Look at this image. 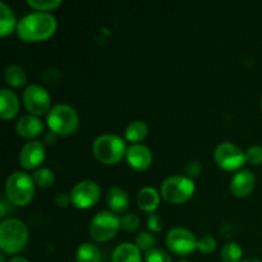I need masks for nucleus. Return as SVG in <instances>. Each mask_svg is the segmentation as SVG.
<instances>
[{
	"mask_svg": "<svg viewBox=\"0 0 262 262\" xmlns=\"http://www.w3.org/2000/svg\"><path fill=\"white\" fill-rule=\"evenodd\" d=\"M56 18L49 12H32L18 20L17 32L22 40L40 41L50 37L56 30Z\"/></svg>",
	"mask_w": 262,
	"mask_h": 262,
	"instance_id": "1",
	"label": "nucleus"
},
{
	"mask_svg": "<svg viewBox=\"0 0 262 262\" xmlns=\"http://www.w3.org/2000/svg\"><path fill=\"white\" fill-rule=\"evenodd\" d=\"M28 241V228L18 217H8L0 223V248L3 252L17 253Z\"/></svg>",
	"mask_w": 262,
	"mask_h": 262,
	"instance_id": "2",
	"label": "nucleus"
},
{
	"mask_svg": "<svg viewBox=\"0 0 262 262\" xmlns=\"http://www.w3.org/2000/svg\"><path fill=\"white\" fill-rule=\"evenodd\" d=\"M35 193V181L28 173L22 170L13 171L5 182V194L8 201L15 206H25L32 200Z\"/></svg>",
	"mask_w": 262,
	"mask_h": 262,
	"instance_id": "3",
	"label": "nucleus"
},
{
	"mask_svg": "<svg viewBox=\"0 0 262 262\" xmlns=\"http://www.w3.org/2000/svg\"><path fill=\"white\" fill-rule=\"evenodd\" d=\"M92 152L97 160L104 164H114L122 160L127 152L125 142L115 133H104L95 138L92 143Z\"/></svg>",
	"mask_w": 262,
	"mask_h": 262,
	"instance_id": "4",
	"label": "nucleus"
},
{
	"mask_svg": "<svg viewBox=\"0 0 262 262\" xmlns=\"http://www.w3.org/2000/svg\"><path fill=\"white\" fill-rule=\"evenodd\" d=\"M46 122L54 133L68 136L76 132L79 124V118L73 106L68 104H56L49 110Z\"/></svg>",
	"mask_w": 262,
	"mask_h": 262,
	"instance_id": "5",
	"label": "nucleus"
},
{
	"mask_svg": "<svg viewBox=\"0 0 262 262\" xmlns=\"http://www.w3.org/2000/svg\"><path fill=\"white\" fill-rule=\"evenodd\" d=\"M194 183L192 178L182 174L170 176L163 181L160 186V194L171 204H182L192 197L194 192Z\"/></svg>",
	"mask_w": 262,
	"mask_h": 262,
	"instance_id": "6",
	"label": "nucleus"
},
{
	"mask_svg": "<svg viewBox=\"0 0 262 262\" xmlns=\"http://www.w3.org/2000/svg\"><path fill=\"white\" fill-rule=\"evenodd\" d=\"M120 228V217L114 211L102 210L99 211L90 222V235L97 242H105L115 235Z\"/></svg>",
	"mask_w": 262,
	"mask_h": 262,
	"instance_id": "7",
	"label": "nucleus"
},
{
	"mask_svg": "<svg viewBox=\"0 0 262 262\" xmlns=\"http://www.w3.org/2000/svg\"><path fill=\"white\" fill-rule=\"evenodd\" d=\"M214 159L220 168L225 170H237L245 164L246 152L234 142L223 141L214 150Z\"/></svg>",
	"mask_w": 262,
	"mask_h": 262,
	"instance_id": "8",
	"label": "nucleus"
},
{
	"mask_svg": "<svg viewBox=\"0 0 262 262\" xmlns=\"http://www.w3.org/2000/svg\"><path fill=\"white\" fill-rule=\"evenodd\" d=\"M166 246L171 252L179 256H186L197 248V238L189 229L183 227H174L166 233Z\"/></svg>",
	"mask_w": 262,
	"mask_h": 262,
	"instance_id": "9",
	"label": "nucleus"
},
{
	"mask_svg": "<svg viewBox=\"0 0 262 262\" xmlns=\"http://www.w3.org/2000/svg\"><path fill=\"white\" fill-rule=\"evenodd\" d=\"M23 102L31 114L41 115L50 110L51 97L45 87L37 83H31L23 91Z\"/></svg>",
	"mask_w": 262,
	"mask_h": 262,
	"instance_id": "10",
	"label": "nucleus"
},
{
	"mask_svg": "<svg viewBox=\"0 0 262 262\" xmlns=\"http://www.w3.org/2000/svg\"><path fill=\"white\" fill-rule=\"evenodd\" d=\"M100 197L99 184L91 179H84L74 184L71 191L72 204L78 209H87L96 204Z\"/></svg>",
	"mask_w": 262,
	"mask_h": 262,
	"instance_id": "11",
	"label": "nucleus"
},
{
	"mask_svg": "<svg viewBox=\"0 0 262 262\" xmlns=\"http://www.w3.org/2000/svg\"><path fill=\"white\" fill-rule=\"evenodd\" d=\"M45 159V146L40 141H27L19 152V163L25 169H35Z\"/></svg>",
	"mask_w": 262,
	"mask_h": 262,
	"instance_id": "12",
	"label": "nucleus"
},
{
	"mask_svg": "<svg viewBox=\"0 0 262 262\" xmlns=\"http://www.w3.org/2000/svg\"><path fill=\"white\" fill-rule=\"evenodd\" d=\"M125 158L132 168L137 169V170H143L150 166L151 161H152V154H151L150 148L143 143H132L127 148Z\"/></svg>",
	"mask_w": 262,
	"mask_h": 262,
	"instance_id": "13",
	"label": "nucleus"
},
{
	"mask_svg": "<svg viewBox=\"0 0 262 262\" xmlns=\"http://www.w3.org/2000/svg\"><path fill=\"white\" fill-rule=\"evenodd\" d=\"M256 178L255 174L248 169H243V170L237 171L234 176L232 177L230 181V191L234 196L237 197H245L252 192L255 188Z\"/></svg>",
	"mask_w": 262,
	"mask_h": 262,
	"instance_id": "14",
	"label": "nucleus"
},
{
	"mask_svg": "<svg viewBox=\"0 0 262 262\" xmlns=\"http://www.w3.org/2000/svg\"><path fill=\"white\" fill-rule=\"evenodd\" d=\"M15 129L19 136L25 138H33L40 135L43 129V123L37 115L25 114L17 120Z\"/></svg>",
	"mask_w": 262,
	"mask_h": 262,
	"instance_id": "15",
	"label": "nucleus"
},
{
	"mask_svg": "<svg viewBox=\"0 0 262 262\" xmlns=\"http://www.w3.org/2000/svg\"><path fill=\"white\" fill-rule=\"evenodd\" d=\"M19 110V100L15 92L10 89L0 90V117L3 119H12Z\"/></svg>",
	"mask_w": 262,
	"mask_h": 262,
	"instance_id": "16",
	"label": "nucleus"
},
{
	"mask_svg": "<svg viewBox=\"0 0 262 262\" xmlns=\"http://www.w3.org/2000/svg\"><path fill=\"white\" fill-rule=\"evenodd\" d=\"M112 260L113 262H142V256L136 243L123 242L114 248Z\"/></svg>",
	"mask_w": 262,
	"mask_h": 262,
	"instance_id": "17",
	"label": "nucleus"
},
{
	"mask_svg": "<svg viewBox=\"0 0 262 262\" xmlns=\"http://www.w3.org/2000/svg\"><path fill=\"white\" fill-rule=\"evenodd\" d=\"M107 206L114 212H124L129 206V197L127 192L118 186H113L106 193Z\"/></svg>",
	"mask_w": 262,
	"mask_h": 262,
	"instance_id": "18",
	"label": "nucleus"
},
{
	"mask_svg": "<svg viewBox=\"0 0 262 262\" xmlns=\"http://www.w3.org/2000/svg\"><path fill=\"white\" fill-rule=\"evenodd\" d=\"M160 202V194L154 187L146 186L140 189L137 194V205L145 211L152 212Z\"/></svg>",
	"mask_w": 262,
	"mask_h": 262,
	"instance_id": "19",
	"label": "nucleus"
},
{
	"mask_svg": "<svg viewBox=\"0 0 262 262\" xmlns=\"http://www.w3.org/2000/svg\"><path fill=\"white\" fill-rule=\"evenodd\" d=\"M18 22L12 8L5 2H0V36H7L17 27Z\"/></svg>",
	"mask_w": 262,
	"mask_h": 262,
	"instance_id": "20",
	"label": "nucleus"
},
{
	"mask_svg": "<svg viewBox=\"0 0 262 262\" xmlns=\"http://www.w3.org/2000/svg\"><path fill=\"white\" fill-rule=\"evenodd\" d=\"M76 260L77 262H100L101 252L94 243H81L76 251Z\"/></svg>",
	"mask_w": 262,
	"mask_h": 262,
	"instance_id": "21",
	"label": "nucleus"
},
{
	"mask_svg": "<svg viewBox=\"0 0 262 262\" xmlns=\"http://www.w3.org/2000/svg\"><path fill=\"white\" fill-rule=\"evenodd\" d=\"M4 78L8 84L13 87H20L27 81L26 71L18 64H10L4 69Z\"/></svg>",
	"mask_w": 262,
	"mask_h": 262,
	"instance_id": "22",
	"label": "nucleus"
},
{
	"mask_svg": "<svg viewBox=\"0 0 262 262\" xmlns=\"http://www.w3.org/2000/svg\"><path fill=\"white\" fill-rule=\"evenodd\" d=\"M147 132L148 127L143 120H133L125 127L124 137L132 142H138L147 136Z\"/></svg>",
	"mask_w": 262,
	"mask_h": 262,
	"instance_id": "23",
	"label": "nucleus"
},
{
	"mask_svg": "<svg viewBox=\"0 0 262 262\" xmlns=\"http://www.w3.org/2000/svg\"><path fill=\"white\" fill-rule=\"evenodd\" d=\"M32 178L35 184H37L41 188H48L51 187L55 182V174L49 168H37L32 174Z\"/></svg>",
	"mask_w": 262,
	"mask_h": 262,
	"instance_id": "24",
	"label": "nucleus"
},
{
	"mask_svg": "<svg viewBox=\"0 0 262 262\" xmlns=\"http://www.w3.org/2000/svg\"><path fill=\"white\" fill-rule=\"evenodd\" d=\"M242 255V248L237 242H228L222 248L223 262H241Z\"/></svg>",
	"mask_w": 262,
	"mask_h": 262,
	"instance_id": "25",
	"label": "nucleus"
},
{
	"mask_svg": "<svg viewBox=\"0 0 262 262\" xmlns=\"http://www.w3.org/2000/svg\"><path fill=\"white\" fill-rule=\"evenodd\" d=\"M156 242H158V239H156L155 235L151 232H147V230H142V232L138 233L135 239L136 246L143 251H148L155 247Z\"/></svg>",
	"mask_w": 262,
	"mask_h": 262,
	"instance_id": "26",
	"label": "nucleus"
},
{
	"mask_svg": "<svg viewBox=\"0 0 262 262\" xmlns=\"http://www.w3.org/2000/svg\"><path fill=\"white\" fill-rule=\"evenodd\" d=\"M145 262H173V260H171V256L163 248L154 247L146 251Z\"/></svg>",
	"mask_w": 262,
	"mask_h": 262,
	"instance_id": "27",
	"label": "nucleus"
},
{
	"mask_svg": "<svg viewBox=\"0 0 262 262\" xmlns=\"http://www.w3.org/2000/svg\"><path fill=\"white\" fill-rule=\"evenodd\" d=\"M140 225V217L135 212H127L120 217V228H123L127 232H133Z\"/></svg>",
	"mask_w": 262,
	"mask_h": 262,
	"instance_id": "28",
	"label": "nucleus"
},
{
	"mask_svg": "<svg viewBox=\"0 0 262 262\" xmlns=\"http://www.w3.org/2000/svg\"><path fill=\"white\" fill-rule=\"evenodd\" d=\"M27 4L38 12H43V10H50L59 7L61 4V0H27Z\"/></svg>",
	"mask_w": 262,
	"mask_h": 262,
	"instance_id": "29",
	"label": "nucleus"
},
{
	"mask_svg": "<svg viewBox=\"0 0 262 262\" xmlns=\"http://www.w3.org/2000/svg\"><path fill=\"white\" fill-rule=\"evenodd\" d=\"M246 161L253 165H258L262 163V146L253 145L246 150Z\"/></svg>",
	"mask_w": 262,
	"mask_h": 262,
	"instance_id": "30",
	"label": "nucleus"
},
{
	"mask_svg": "<svg viewBox=\"0 0 262 262\" xmlns=\"http://www.w3.org/2000/svg\"><path fill=\"white\" fill-rule=\"evenodd\" d=\"M197 248L204 253H210L216 248V241L211 235H202L197 239Z\"/></svg>",
	"mask_w": 262,
	"mask_h": 262,
	"instance_id": "31",
	"label": "nucleus"
},
{
	"mask_svg": "<svg viewBox=\"0 0 262 262\" xmlns=\"http://www.w3.org/2000/svg\"><path fill=\"white\" fill-rule=\"evenodd\" d=\"M147 225L154 232H160L163 229V220H161L160 215L155 214V212H151L147 217Z\"/></svg>",
	"mask_w": 262,
	"mask_h": 262,
	"instance_id": "32",
	"label": "nucleus"
},
{
	"mask_svg": "<svg viewBox=\"0 0 262 262\" xmlns=\"http://www.w3.org/2000/svg\"><path fill=\"white\" fill-rule=\"evenodd\" d=\"M184 171H186L187 177H189V178L197 177L200 174V171H201V164L197 160L189 161V163L184 166Z\"/></svg>",
	"mask_w": 262,
	"mask_h": 262,
	"instance_id": "33",
	"label": "nucleus"
},
{
	"mask_svg": "<svg viewBox=\"0 0 262 262\" xmlns=\"http://www.w3.org/2000/svg\"><path fill=\"white\" fill-rule=\"evenodd\" d=\"M72 202L71 199V193H67V192H60L55 196V204L60 207H66L68 206L69 204Z\"/></svg>",
	"mask_w": 262,
	"mask_h": 262,
	"instance_id": "34",
	"label": "nucleus"
},
{
	"mask_svg": "<svg viewBox=\"0 0 262 262\" xmlns=\"http://www.w3.org/2000/svg\"><path fill=\"white\" fill-rule=\"evenodd\" d=\"M55 141H56V133H54L53 130H50V132H48L45 136H43V143L51 145V143L55 142Z\"/></svg>",
	"mask_w": 262,
	"mask_h": 262,
	"instance_id": "35",
	"label": "nucleus"
},
{
	"mask_svg": "<svg viewBox=\"0 0 262 262\" xmlns=\"http://www.w3.org/2000/svg\"><path fill=\"white\" fill-rule=\"evenodd\" d=\"M8 262H30L26 257H22V256H14V257L10 258Z\"/></svg>",
	"mask_w": 262,
	"mask_h": 262,
	"instance_id": "36",
	"label": "nucleus"
},
{
	"mask_svg": "<svg viewBox=\"0 0 262 262\" xmlns=\"http://www.w3.org/2000/svg\"><path fill=\"white\" fill-rule=\"evenodd\" d=\"M241 262H262L260 258H256V257H246L243 258Z\"/></svg>",
	"mask_w": 262,
	"mask_h": 262,
	"instance_id": "37",
	"label": "nucleus"
},
{
	"mask_svg": "<svg viewBox=\"0 0 262 262\" xmlns=\"http://www.w3.org/2000/svg\"><path fill=\"white\" fill-rule=\"evenodd\" d=\"M0 262H5V255H4V253H0Z\"/></svg>",
	"mask_w": 262,
	"mask_h": 262,
	"instance_id": "38",
	"label": "nucleus"
},
{
	"mask_svg": "<svg viewBox=\"0 0 262 262\" xmlns=\"http://www.w3.org/2000/svg\"><path fill=\"white\" fill-rule=\"evenodd\" d=\"M177 262H189V261L187 260V258H181V260H178Z\"/></svg>",
	"mask_w": 262,
	"mask_h": 262,
	"instance_id": "39",
	"label": "nucleus"
},
{
	"mask_svg": "<svg viewBox=\"0 0 262 262\" xmlns=\"http://www.w3.org/2000/svg\"><path fill=\"white\" fill-rule=\"evenodd\" d=\"M261 107H262V97H261Z\"/></svg>",
	"mask_w": 262,
	"mask_h": 262,
	"instance_id": "40",
	"label": "nucleus"
}]
</instances>
